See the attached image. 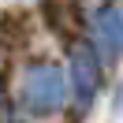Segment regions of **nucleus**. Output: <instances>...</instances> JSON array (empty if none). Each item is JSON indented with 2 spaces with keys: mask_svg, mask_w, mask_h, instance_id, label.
Listing matches in <instances>:
<instances>
[{
  "mask_svg": "<svg viewBox=\"0 0 123 123\" xmlns=\"http://www.w3.org/2000/svg\"><path fill=\"white\" fill-rule=\"evenodd\" d=\"M23 105L30 112L45 116L63 105V71L56 63H34L23 75Z\"/></svg>",
  "mask_w": 123,
  "mask_h": 123,
  "instance_id": "nucleus-1",
  "label": "nucleus"
},
{
  "mask_svg": "<svg viewBox=\"0 0 123 123\" xmlns=\"http://www.w3.org/2000/svg\"><path fill=\"white\" fill-rule=\"evenodd\" d=\"M71 82H75L78 105H90L97 86H101V56L90 45H75L71 49Z\"/></svg>",
  "mask_w": 123,
  "mask_h": 123,
  "instance_id": "nucleus-2",
  "label": "nucleus"
},
{
  "mask_svg": "<svg viewBox=\"0 0 123 123\" xmlns=\"http://www.w3.org/2000/svg\"><path fill=\"white\" fill-rule=\"evenodd\" d=\"M93 37H97V56L116 60L123 49V11L119 8H101L93 15Z\"/></svg>",
  "mask_w": 123,
  "mask_h": 123,
  "instance_id": "nucleus-3",
  "label": "nucleus"
}]
</instances>
